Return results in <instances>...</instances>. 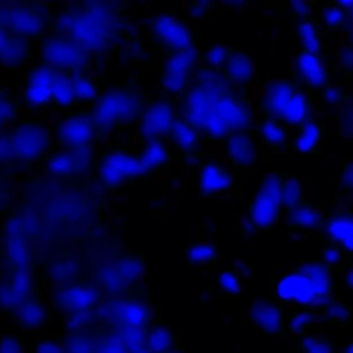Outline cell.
<instances>
[{
    "label": "cell",
    "mask_w": 353,
    "mask_h": 353,
    "mask_svg": "<svg viewBox=\"0 0 353 353\" xmlns=\"http://www.w3.org/2000/svg\"><path fill=\"white\" fill-rule=\"evenodd\" d=\"M333 270L321 260L302 262L276 278L274 298L299 307H317L334 296Z\"/></svg>",
    "instance_id": "obj_1"
},
{
    "label": "cell",
    "mask_w": 353,
    "mask_h": 353,
    "mask_svg": "<svg viewBox=\"0 0 353 353\" xmlns=\"http://www.w3.org/2000/svg\"><path fill=\"white\" fill-rule=\"evenodd\" d=\"M114 11L104 2H88L79 10L59 14L48 32L65 39L84 52L101 49L113 36Z\"/></svg>",
    "instance_id": "obj_2"
},
{
    "label": "cell",
    "mask_w": 353,
    "mask_h": 353,
    "mask_svg": "<svg viewBox=\"0 0 353 353\" xmlns=\"http://www.w3.org/2000/svg\"><path fill=\"white\" fill-rule=\"evenodd\" d=\"M90 112L97 137L102 139L139 117L141 108L137 99L130 90L117 87L112 88L97 97Z\"/></svg>",
    "instance_id": "obj_3"
},
{
    "label": "cell",
    "mask_w": 353,
    "mask_h": 353,
    "mask_svg": "<svg viewBox=\"0 0 353 353\" xmlns=\"http://www.w3.org/2000/svg\"><path fill=\"white\" fill-rule=\"evenodd\" d=\"M286 172H263L247 210V221L256 234L275 228L281 222V189Z\"/></svg>",
    "instance_id": "obj_4"
},
{
    "label": "cell",
    "mask_w": 353,
    "mask_h": 353,
    "mask_svg": "<svg viewBox=\"0 0 353 353\" xmlns=\"http://www.w3.org/2000/svg\"><path fill=\"white\" fill-rule=\"evenodd\" d=\"M182 112L184 121L212 141L225 142L233 132L217 114L210 90L203 85L196 83L188 89Z\"/></svg>",
    "instance_id": "obj_5"
},
{
    "label": "cell",
    "mask_w": 353,
    "mask_h": 353,
    "mask_svg": "<svg viewBox=\"0 0 353 353\" xmlns=\"http://www.w3.org/2000/svg\"><path fill=\"white\" fill-rule=\"evenodd\" d=\"M325 213L305 195L304 185L292 172H288L281 189L282 225L290 229H315L323 226Z\"/></svg>",
    "instance_id": "obj_6"
},
{
    "label": "cell",
    "mask_w": 353,
    "mask_h": 353,
    "mask_svg": "<svg viewBox=\"0 0 353 353\" xmlns=\"http://www.w3.org/2000/svg\"><path fill=\"white\" fill-rule=\"evenodd\" d=\"M95 170L105 190H115L146 175L139 154L116 148L103 152L96 161Z\"/></svg>",
    "instance_id": "obj_7"
},
{
    "label": "cell",
    "mask_w": 353,
    "mask_h": 353,
    "mask_svg": "<svg viewBox=\"0 0 353 353\" xmlns=\"http://www.w3.org/2000/svg\"><path fill=\"white\" fill-rule=\"evenodd\" d=\"M47 12L25 5H0V28L29 41L41 39L51 27Z\"/></svg>",
    "instance_id": "obj_8"
},
{
    "label": "cell",
    "mask_w": 353,
    "mask_h": 353,
    "mask_svg": "<svg viewBox=\"0 0 353 353\" xmlns=\"http://www.w3.org/2000/svg\"><path fill=\"white\" fill-rule=\"evenodd\" d=\"M241 88L235 86L225 92L210 90L217 114L232 131L250 134L256 117Z\"/></svg>",
    "instance_id": "obj_9"
},
{
    "label": "cell",
    "mask_w": 353,
    "mask_h": 353,
    "mask_svg": "<svg viewBox=\"0 0 353 353\" xmlns=\"http://www.w3.org/2000/svg\"><path fill=\"white\" fill-rule=\"evenodd\" d=\"M143 270V259L137 255L128 254L113 263L98 268V287L110 294H123L140 280Z\"/></svg>",
    "instance_id": "obj_10"
},
{
    "label": "cell",
    "mask_w": 353,
    "mask_h": 353,
    "mask_svg": "<svg viewBox=\"0 0 353 353\" xmlns=\"http://www.w3.org/2000/svg\"><path fill=\"white\" fill-rule=\"evenodd\" d=\"M41 62L57 71L77 75L85 63V52L71 41L48 32L40 39Z\"/></svg>",
    "instance_id": "obj_11"
},
{
    "label": "cell",
    "mask_w": 353,
    "mask_h": 353,
    "mask_svg": "<svg viewBox=\"0 0 353 353\" xmlns=\"http://www.w3.org/2000/svg\"><path fill=\"white\" fill-rule=\"evenodd\" d=\"M11 140L15 157L33 161L48 152L51 137L45 123L39 121L24 120L11 130Z\"/></svg>",
    "instance_id": "obj_12"
},
{
    "label": "cell",
    "mask_w": 353,
    "mask_h": 353,
    "mask_svg": "<svg viewBox=\"0 0 353 353\" xmlns=\"http://www.w3.org/2000/svg\"><path fill=\"white\" fill-rule=\"evenodd\" d=\"M96 314L116 328H146L151 321L152 311L144 300L129 298L103 302L96 310Z\"/></svg>",
    "instance_id": "obj_13"
},
{
    "label": "cell",
    "mask_w": 353,
    "mask_h": 353,
    "mask_svg": "<svg viewBox=\"0 0 353 353\" xmlns=\"http://www.w3.org/2000/svg\"><path fill=\"white\" fill-rule=\"evenodd\" d=\"M55 137L63 150L89 148L97 139L90 110H76L65 114L57 125Z\"/></svg>",
    "instance_id": "obj_14"
},
{
    "label": "cell",
    "mask_w": 353,
    "mask_h": 353,
    "mask_svg": "<svg viewBox=\"0 0 353 353\" xmlns=\"http://www.w3.org/2000/svg\"><path fill=\"white\" fill-rule=\"evenodd\" d=\"M152 30L156 38L170 52H183L196 46L194 27L172 12L157 14Z\"/></svg>",
    "instance_id": "obj_15"
},
{
    "label": "cell",
    "mask_w": 353,
    "mask_h": 353,
    "mask_svg": "<svg viewBox=\"0 0 353 353\" xmlns=\"http://www.w3.org/2000/svg\"><path fill=\"white\" fill-rule=\"evenodd\" d=\"M300 85L292 79L282 78L269 83L259 97L254 110L256 117L282 119L290 102Z\"/></svg>",
    "instance_id": "obj_16"
},
{
    "label": "cell",
    "mask_w": 353,
    "mask_h": 353,
    "mask_svg": "<svg viewBox=\"0 0 353 353\" xmlns=\"http://www.w3.org/2000/svg\"><path fill=\"white\" fill-rule=\"evenodd\" d=\"M176 118L174 108L168 102L155 101L147 105L139 115V138L145 143L170 134Z\"/></svg>",
    "instance_id": "obj_17"
},
{
    "label": "cell",
    "mask_w": 353,
    "mask_h": 353,
    "mask_svg": "<svg viewBox=\"0 0 353 353\" xmlns=\"http://www.w3.org/2000/svg\"><path fill=\"white\" fill-rule=\"evenodd\" d=\"M55 73L54 69L41 61L29 68L24 77L23 103L33 108L50 105Z\"/></svg>",
    "instance_id": "obj_18"
},
{
    "label": "cell",
    "mask_w": 353,
    "mask_h": 353,
    "mask_svg": "<svg viewBox=\"0 0 353 353\" xmlns=\"http://www.w3.org/2000/svg\"><path fill=\"white\" fill-rule=\"evenodd\" d=\"M200 51L195 47L183 52H170L163 70V82L165 89L173 94L185 90L190 72L197 61Z\"/></svg>",
    "instance_id": "obj_19"
},
{
    "label": "cell",
    "mask_w": 353,
    "mask_h": 353,
    "mask_svg": "<svg viewBox=\"0 0 353 353\" xmlns=\"http://www.w3.org/2000/svg\"><path fill=\"white\" fill-rule=\"evenodd\" d=\"M283 305L274 298L260 297L248 307L247 318L259 332L279 335L284 332Z\"/></svg>",
    "instance_id": "obj_20"
},
{
    "label": "cell",
    "mask_w": 353,
    "mask_h": 353,
    "mask_svg": "<svg viewBox=\"0 0 353 353\" xmlns=\"http://www.w3.org/2000/svg\"><path fill=\"white\" fill-rule=\"evenodd\" d=\"M300 85L308 88H323L330 83L325 59L310 54L300 48L292 60V78Z\"/></svg>",
    "instance_id": "obj_21"
},
{
    "label": "cell",
    "mask_w": 353,
    "mask_h": 353,
    "mask_svg": "<svg viewBox=\"0 0 353 353\" xmlns=\"http://www.w3.org/2000/svg\"><path fill=\"white\" fill-rule=\"evenodd\" d=\"M101 296V290L94 283L81 281L61 288L57 294V304L68 314L90 310Z\"/></svg>",
    "instance_id": "obj_22"
},
{
    "label": "cell",
    "mask_w": 353,
    "mask_h": 353,
    "mask_svg": "<svg viewBox=\"0 0 353 353\" xmlns=\"http://www.w3.org/2000/svg\"><path fill=\"white\" fill-rule=\"evenodd\" d=\"M235 185L234 174L217 164L207 163L201 166L198 174L197 185L206 197L230 196Z\"/></svg>",
    "instance_id": "obj_23"
},
{
    "label": "cell",
    "mask_w": 353,
    "mask_h": 353,
    "mask_svg": "<svg viewBox=\"0 0 353 353\" xmlns=\"http://www.w3.org/2000/svg\"><path fill=\"white\" fill-rule=\"evenodd\" d=\"M94 157L90 148L63 150L48 160V168L55 176L70 177L89 169Z\"/></svg>",
    "instance_id": "obj_24"
},
{
    "label": "cell",
    "mask_w": 353,
    "mask_h": 353,
    "mask_svg": "<svg viewBox=\"0 0 353 353\" xmlns=\"http://www.w3.org/2000/svg\"><path fill=\"white\" fill-rule=\"evenodd\" d=\"M255 119L250 134L258 137L261 143L273 152L283 154L289 144V127L278 119Z\"/></svg>",
    "instance_id": "obj_25"
},
{
    "label": "cell",
    "mask_w": 353,
    "mask_h": 353,
    "mask_svg": "<svg viewBox=\"0 0 353 353\" xmlns=\"http://www.w3.org/2000/svg\"><path fill=\"white\" fill-rule=\"evenodd\" d=\"M325 32L319 17L314 15L299 19L295 37L300 48L316 57L325 59Z\"/></svg>",
    "instance_id": "obj_26"
},
{
    "label": "cell",
    "mask_w": 353,
    "mask_h": 353,
    "mask_svg": "<svg viewBox=\"0 0 353 353\" xmlns=\"http://www.w3.org/2000/svg\"><path fill=\"white\" fill-rule=\"evenodd\" d=\"M325 230V238L341 245L351 256L353 245V214L351 210L330 212L325 216L322 226Z\"/></svg>",
    "instance_id": "obj_27"
},
{
    "label": "cell",
    "mask_w": 353,
    "mask_h": 353,
    "mask_svg": "<svg viewBox=\"0 0 353 353\" xmlns=\"http://www.w3.org/2000/svg\"><path fill=\"white\" fill-rule=\"evenodd\" d=\"M298 132L288 147L297 154L316 153L323 143L324 125L320 119L310 116L297 126Z\"/></svg>",
    "instance_id": "obj_28"
},
{
    "label": "cell",
    "mask_w": 353,
    "mask_h": 353,
    "mask_svg": "<svg viewBox=\"0 0 353 353\" xmlns=\"http://www.w3.org/2000/svg\"><path fill=\"white\" fill-rule=\"evenodd\" d=\"M30 41L0 28V62L9 68L26 65L30 58Z\"/></svg>",
    "instance_id": "obj_29"
},
{
    "label": "cell",
    "mask_w": 353,
    "mask_h": 353,
    "mask_svg": "<svg viewBox=\"0 0 353 353\" xmlns=\"http://www.w3.org/2000/svg\"><path fill=\"white\" fill-rule=\"evenodd\" d=\"M225 142L226 154L234 165L243 169L255 163L256 147L249 133L232 132Z\"/></svg>",
    "instance_id": "obj_30"
},
{
    "label": "cell",
    "mask_w": 353,
    "mask_h": 353,
    "mask_svg": "<svg viewBox=\"0 0 353 353\" xmlns=\"http://www.w3.org/2000/svg\"><path fill=\"white\" fill-rule=\"evenodd\" d=\"M176 149L186 157H197L202 153V139L193 128L182 119L176 118L170 134Z\"/></svg>",
    "instance_id": "obj_31"
},
{
    "label": "cell",
    "mask_w": 353,
    "mask_h": 353,
    "mask_svg": "<svg viewBox=\"0 0 353 353\" xmlns=\"http://www.w3.org/2000/svg\"><path fill=\"white\" fill-rule=\"evenodd\" d=\"M254 64L252 54L243 48L235 49L221 69L225 79L231 85L250 81L254 74Z\"/></svg>",
    "instance_id": "obj_32"
},
{
    "label": "cell",
    "mask_w": 353,
    "mask_h": 353,
    "mask_svg": "<svg viewBox=\"0 0 353 353\" xmlns=\"http://www.w3.org/2000/svg\"><path fill=\"white\" fill-rule=\"evenodd\" d=\"M13 310L17 322L26 330H39L49 320L50 313L47 306L39 301L24 300Z\"/></svg>",
    "instance_id": "obj_33"
},
{
    "label": "cell",
    "mask_w": 353,
    "mask_h": 353,
    "mask_svg": "<svg viewBox=\"0 0 353 353\" xmlns=\"http://www.w3.org/2000/svg\"><path fill=\"white\" fill-rule=\"evenodd\" d=\"M145 174L159 172L169 161L170 152L163 138H158L144 143L139 154Z\"/></svg>",
    "instance_id": "obj_34"
},
{
    "label": "cell",
    "mask_w": 353,
    "mask_h": 353,
    "mask_svg": "<svg viewBox=\"0 0 353 353\" xmlns=\"http://www.w3.org/2000/svg\"><path fill=\"white\" fill-rule=\"evenodd\" d=\"M74 75L56 70L50 105L62 109L77 105L74 90Z\"/></svg>",
    "instance_id": "obj_35"
},
{
    "label": "cell",
    "mask_w": 353,
    "mask_h": 353,
    "mask_svg": "<svg viewBox=\"0 0 353 353\" xmlns=\"http://www.w3.org/2000/svg\"><path fill=\"white\" fill-rule=\"evenodd\" d=\"M219 255L217 246L212 242L192 243L184 250L185 258L192 266L211 265L218 260Z\"/></svg>",
    "instance_id": "obj_36"
},
{
    "label": "cell",
    "mask_w": 353,
    "mask_h": 353,
    "mask_svg": "<svg viewBox=\"0 0 353 353\" xmlns=\"http://www.w3.org/2000/svg\"><path fill=\"white\" fill-rule=\"evenodd\" d=\"M316 320V307H299L289 316L286 322V330L292 335H310L309 332Z\"/></svg>",
    "instance_id": "obj_37"
},
{
    "label": "cell",
    "mask_w": 353,
    "mask_h": 353,
    "mask_svg": "<svg viewBox=\"0 0 353 353\" xmlns=\"http://www.w3.org/2000/svg\"><path fill=\"white\" fill-rule=\"evenodd\" d=\"M145 347L152 353H166L174 349V337L163 325H153L147 331Z\"/></svg>",
    "instance_id": "obj_38"
},
{
    "label": "cell",
    "mask_w": 353,
    "mask_h": 353,
    "mask_svg": "<svg viewBox=\"0 0 353 353\" xmlns=\"http://www.w3.org/2000/svg\"><path fill=\"white\" fill-rule=\"evenodd\" d=\"M234 50L225 43H214L200 51L199 61L203 66L221 70Z\"/></svg>",
    "instance_id": "obj_39"
},
{
    "label": "cell",
    "mask_w": 353,
    "mask_h": 353,
    "mask_svg": "<svg viewBox=\"0 0 353 353\" xmlns=\"http://www.w3.org/2000/svg\"><path fill=\"white\" fill-rule=\"evenodd\" d=\"M330 3V4H327L321 10L319 17L325 32L327 30L329 32H334L345 30L348 19L347 14L334 1Z\"/></svg>",
    "instance_id": "obj_40"
},
{
    "label": "cell",
    "mask_w": 353,
    "mask_h": 353,
    "mask_svg": "<svg viewBox=\"0 0 353 353\" xmlns=\"http://www.w3.org/2000/svg\"><path fill=\"white\" fill-rule=\"evenodd\" d=\"M317 319L321 318L326 322L344 323L350 321L352 309L335 299L328 303L317 307Z\"/></svg>",
    "instance_id": "obj_41"
},
{
    "label": "cell",
    "mask_w": 353,
    "mask_h": 353,
    "mask_svg": "<svg viewBox=\"0 0 353 353\" xmlns=\"http://www.w3.org/2000/svg\"><path fill=\"white\" fill-rule=\"evenodd\" d=\"M74 90L77 104L93 103L97 97V84L88 76L80 74L75 75Z\"/></svg>",
    "instance_id": "obj_42"
},
{
    "label": "cell",
    "mask_w": 353,
    "mask_h": 353,
    "mask_svg": "<svg viewBox=\"0 0 353 353\" xmlns=\"http://www.w3.org/2000/svg\"><path fill=\"white\" fill-rule=\"evenodd\" d=\"M322 245L321 261L332 270L341 269L345 265L347 256H349L344 248L325 237Z\"/></svg>",
    "instance_id": "obj_43"
},
{
    "label": "cell",
    "mask_w": 353,
    "mask_h": 353,
    "mask_svg": "<svg viewBox=\"0 0 353 353\" xmlns=\"http://www.w3.org/2000/svg\"><path fill=\"white\" fill-rule=\"evenodd\" d=\"M100 338L90 334H75L67 341L66 353H95Z\"/></svg>",
    "instance_id": "obj_44"
},
{
    "label": "cell",
    "mask_w": 353,
    "mask_h": 353,
    "mask_svg": "<svg viewBox=\"0 0 353 353\" xmlns=\"http://www.w3.org/2000/svg\"><path fill=\"white\" fill-rule=\"evenodd\" d=\"M116 330L121 335L129 352L145 347L147 328L119 327Z\"/></svg>",
    "instance_id": "obj_45"
},
{
    "label": "cell",
    "mask_w": 353,
    "mask_h": 353,
    "mask_svg": "<svg viewBox=\"0 0 353 353\" xmlns=\"http://www.w3.org/2000/svg\"><path fill=\"white\" fill-rule=\"evenodd\" d=\"M241 277L232 270L221 274L218 278V291L221 295L232 297L241 292Z\"/></svg>",
    "instance_id": "obj_46"
},
{
    "label": "cell",
    "mask_w": 353,
    "mask_h": 353,
    "mask_svg": "<svg viewBox=\"0 0 353 353\" xmlns=\"http://www.w3.org/2000/svg\"><path fill=\"white\" fill-rule=\"evenodd\" d=\"M20 105L15 98L0 94V128H5L17 120L20 114Z\"/></svg>",
    "instance_id": "obj_47"
},
{
    "label": "cell",
    "mask_w": 353,
    "mask_h": 353,
    "mask_svg": "<svg viewBox=\"0 0 353 353\" xmlns=\"http://www.w3.org/2000/svg\"><path fill=\"white\" fill-rule=\"evenodd\" d=\"M95 353H130L117 330L101 338Z\"/></svg>",
    "instance_id": "obj_48"
},
{
    "label": "cell",
    "mask_w": 353,
    "mask_h": 353,
    "mask_svg": "<svg viewBox=\"0 0 353 353\" xmlns=\"http://www.w3.org/2000/svg\"><path fill=\"white\" fill-rule=\"evenodd\" d=\"M301 350L303 353H332L331 345L325 339L312 335L301 340Z\"/></svg>",
    "instance_id": "obj_49"
},
{
    "label": "cell",
    "mask_w": 353,
    "mask_h": 353,
    "mask_svg": "<svg viewBox=\"0 0 353 353\" xmlns=\"http://www.w3.org/2000/svg\"><path fill=\"white\" fill-rule=\"evenodd\" d=\"M11 288L13 292L22 300L30 293V280L24 270H17L13 275Z\"/></svg>",
    "instance_id": "obj_50"
},
{
    "label": "cell",
    "mask_w": 353,
    "mask_h": 353,
    "mask_svg": "<svg viewBox=\"0 0 353 353\" xmlns=\"http://www.w3.org/2000/svg\"><path fill=\"white\" fill-rule=\"evenodd\" d=\"M323 103L327 105H340L347 99L341 86L328 84L321 90Z\"/></svg>",
    "instance_id": "obj_51"
},
{
    "label": "cell",
    "mask_w": 353,
    "mask_h": 353,
    "mask_svg": "<svg viewBox=\"0 0 353 353\" xmlns=\"http://www.w3.org/2000/svg\"><path fill=\"white\" fill-rule=\"evenodd\" d=\"M316 1H289V12L294 17L301 19L305 17L314 16L312 14V6Z\"/></svg>",
    "instance_id": "obj_52"
},
{
    "label": "cell",
    "mask_w": 353,
    "mask_h": 353,
    "mask_svg": "<svg viewBox=\"0 0 353 353\" xmlns=\"http://www.w3.org/2000/svg\"><path fill=\"white\" fill-rule=\"evenodd\" d=\"M12 259L17 270H23V265L27 259L26 245L23 239L15 238L12 241Z\"/></svg>",
    "instance_id": "obj_53"
},
{
    "label": "cell",
    "mask_w": 353,
    "mask_h": 353,
    "mask_svg": "<svg viewBox=\"0 0 353 353\" xmlns=\"http://www.w3.org/2000/svg\"><path fill=\"white\" fill-rule=\"evenodd\" d=\"M339 184L342 192L346 196L352 193L353 184V166L352 159H350L347 163H346L341 170Z\"/></svg>",
    "instance_id": "obj_54"
},
{
    "label": "cell",
    "mask_w": 353,
    "mask_h": 353,
    "mask_svg": "<svg viewBox=\"0 0 353 353\" xmlns=\"http://www.w3.org/2000/svg\"><path fill=\"white\" fill-rule=\"evenodd\" d=\"M95 312L90 310L68 314L67 325L71 330L81 329L88 325L94 319Z\"/></svg>",
    "instance_id": "obj_55"
},
{
    "label": "cell",
    "mask_w": 353,
    "mask_h": 353,
    "mask_svg": "<svg viewBox=\"0 0 353 353\" xmlns=\"http://www.w3.org/2000/svg\"><path fill=\"white\" fill-rule=\"evenodd\" d=\"M15 157L12 140L11 130L8 128H0V161Z\"/></svg>",
    "instance_id": "obj_56"
},
{
    "label": "cell",
    "mask_w": 353,
    "mask_h": 353,
    "mask_svg": "<svg viewBox=\"0 0 353 353\" xmlns=\"http://www.w3.org/2000/svg\"><path fill=\"white\" fill-rule=\"evenodd\" d=\"M0 353H26L23 343L16 336L0 338Z\"/></svg>",
    "instance_id": "obj_57"
},
{
    "label": "cell",
    "mask_w": 353,
    "mask_h": 353,
    "mask_svg": "<svg viewBox=\"0 0 353 353\" xmlns=\"http://www.w3.org/2000/svg\"><path fill=\"white\" fill-rule=\"evenodd\" d=\"M217 8L216 2L213 1H194L191 6L190 12L194 18L205 17Z\"/></svg>",
    "instance_id": "obj_58"
},
{
    "label": "cell",
    "mask_w": 353,
    "mask_h": 353,
    "mask_svg": "<svg viewBox=\"0 0 353 353\" xmlns=\"http://www.w3.org/2000/svg\"><path fill=\"white\" fill-rule=\"evenodd\" d=\"M352 45L345 44L342 46L338 50V61L343 67L352 71L353 59H352Z\"/></svg>",
    "instance_id": "obj_59"
},
{
    "label": "cell",
    "mask_w": 353,
    "mask_h": 353,
    "mask_svg": "<svg viewBox=\"0 0 353 353\" xmlns=\"http://www.w3.org/2000/svg\"><path fill=\"white\" fill-rule=\"evenodd\" d=\"M343 287L345 290L352 291V267L347 266L343 273Z\"/></svg>",
    "instance_id": "obj_60"
},
{
    "label": "cell",
    "mask_w": 353,
    "mask_h": 353,
    "mask_svg": "<svg viewBox=\"0 0 353 353\" xmlns=\"http://www.w3.org/2000/svg\"><path fill=\"white\" fill-rule=\"evenodd\" d=\"M335 3L339 6L341 9H343L349 19L352 20V10H353V1L347 0V1H334Z\"/></svg>",
    "instance_id": "obj_61"
},
{
    "label": "cell",
    "mask_w": 353,
    "mask_h": 353,
    "mask_svg": "<svg viewBox=\"0 0 353 353\" xmlns=\"http://www.w3.org/2000/svg\"><path fill=\"white\" fill-rule=\"evenodd\" d=\"M339 353H352V344L350 342Z\"/></svg>",
    "instance_id": "obj_62"
},
{
    "label": "cell",
    "mask_w": 353,
    "mask_h": 353,
    "mask_svg": "<svg viewBox=\"0 0 353 353\" xmlns=\"http://www.w3.org/2000/svg\"><path fill=\"white\" fill-rule=\"evenodd\" d=\"M130 353H152L151 352H150L146 347H143L140 350H136V351H134V352H130Z\"/></svg>",
    "instance_id": "obj_63"
},
{
    "label": "cell",
    "mask_w": 353,
    "mask_h": 353,
    "mask_svg": "<svg viewBox=\"0 0 353 353\" xmlns=\"http://www.w3.org/2000/svg\"><path fill=\"white\" fill-rule=\"evenodd\" d=\"M166 353H183V352H180V351H178V350H174L173 349V350H170V351H169V352H166Z\"/></svg>",
    "instance_id": "obj_64"
}]
</instances>
